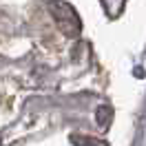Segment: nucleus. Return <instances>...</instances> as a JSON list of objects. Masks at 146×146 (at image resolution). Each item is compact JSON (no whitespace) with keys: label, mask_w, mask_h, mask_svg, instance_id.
I'll return each mask as SVG.
<instances>
[{"label":"nucleus","mask_w":146,"mask_h":146,"mask_svg":"<svg viewBox=\"0 0 146 146\" xmlns=\"http://www.w3.org/2000/svg\"><path fill=\"white\" fill-rule=\"evenodd\" d=\"M49 11H51V16L53 20L58 22V27L62 29L64 36L69 38H75L80 33V18H78V13L73 9L69 2H60V0H51L49 5Z\"/></svg>","instance_id":"nucleus-1"},{"label":"nucleus","mask_w":146,"mask_h":146,"mask_svg":"<svg viewBox=\"0 0 146 146\" xmlns=\"http://www.w3.org/2000/svg\"><path fill=\"white\" fill-rule=\"evenodd\" d=\"M95 119H98V126L102 131H106L111 124V119H113V109L111 106H100V109H95Z\"/></svg>","instance_id":"nucleus-2"},{"label":"nucleus","mask_w":146,"mask_h":146,"mask_svg":"<svg viewBox=\"0 0 146 146\" xmlns=\"http://www.w3.org/2000/svg\"><path fill=\"white\" fill-rule=\"evenodd\" d=\"M71 142L75 146H106L104 139H95V137H86V135H71Z\"/></svg>","instance_id":"nucleus-3"}]
</instances>
